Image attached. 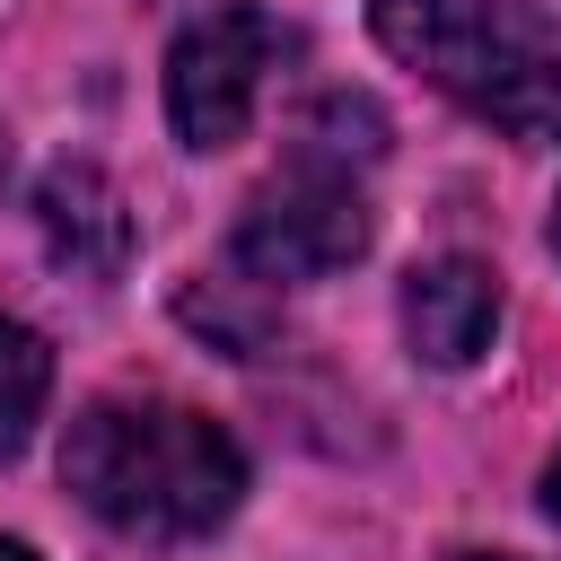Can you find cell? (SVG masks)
<instances>
[{"mask_svg":"<svg viewBox=\"0 0 561 561\" xmlns=\"http://www.w3.org/2000/svg\"><path fill=\"white\" fill-rule=\"evenodd\" d=\"M61 482L79 491L88 517L140 543H184L210 535L245 500V456L237 438L167 394H105L70 421L61 438Z\"/></svg>","mask_w":561,"mask_h":561,"instance_id":"cell-1","label":"cell"},{"mask_svg":"<svg viewBox=\"0 0 561 561\" xmlns=\"http://www.w3.org/2000/svg\"><path fill=\"white\" fill-rule=\"evenodd\" d=\"M368 26L508 140H561V18L535 0H368Z\"/></svg>","mask_w":561,"mask_h":561,"instance_id":"cell-2","label":"cell"},{"mask_svg":"<svg viewBox=\"0 0 561 561\" xmlns=\"http://www.w3.org/2000/svg\"><path fill=\"white\" fill-rule=\"evenodd\" d=\"M289 26L254 0H219L210 18H193L167 53V114H175V140L184 149H228L254 105H263V79L289 61Z\"/></svg>","mask_w":561,"mask_h":561,"instance_id":"cell-3","label":"cell"},{"mask_svg":"<svg viewBox=\"0 0 561 561\" xmlns=\"http://www.w3.org/2000/svg\"><path fill=\"white\" fill-rule=\"evenodd\" d=\"M368 254V202L351 184V167L333 158H289L237 219V272L245 280H324L342 263Z\"/></svg>","mask_w":561,"mask_h":561,"instance_id":"cell-4","label":"cell"},{"mask_svg":"<svg viewBox=\"0 0 561 561\" xmlns=\"http://www.w3.org/2000/svg\"><path fill=\"white\" fill-rule=\"evenodd\" d=\"M403 333L430 368H473L500 333V272L473 254H438L403 280Z\"/></svg>","mask_w":561,"mask_h":561,"instance_id":"cell-5","label":"cell"},{"mask_svg":"<svg viewBox=\"0 0 561 561\" xmlns=\"http://www.w3.org/2000/svg\"><path fill=\"white\" fill-rule=\"evenodd\" d=\"M35 219H44L53 263H70L79 280H114L123 254H131V210L96 167H53L44 193H35Z\"/></svg>","mask_w":561,"mask_h":561,"instance_id":"cell-6","label":"cell"},{"mask_svg":"<svg viewBox=\"0 0 561 561\" xmlns=\"http://www.w3.org/2000/svg\"><path fill=\"white\" fill-rule=\"evenodd\" d=\"M44 394H53V351H44V333L18 324V316H0V456L26 447Z\"/></svg>","mask_w":561,"mask_h":561,"instance_id":"cell-7","label":"cell"},{"mask_svg":"<svg viewBox=\"0 0 561 561\" xmlns=\"http://www.w3.org/2000/svg\"><path fill=\"white\" fill-rule=\"evenodd\" d=\"M298 149H307V158H333V167H368V158L386 149V114H377L368 96H324V105L307 114Z\"/></svg>","mask_w":561,"mask_h":561,"instance_id":"cell-8","label":"cell"},{"mask_svg":"<svg viewBox=\"0 0 561 561\" xmlns=\"http://www.w3.org/2000/svg\"><path fill=\"white\" fill-rule=\"evenodd\" d=\"M543 508L561 517V456H552V473H543Z\"/></svg>","mask_w":561,"mask_h":561,"instance_id":"cell-9","label":"cell"},{"mask_svg":"<svg viewBox=\"0 0 561 561\" xmlns=\"http://www.w3.org/2000/svg\"><path fill=\"white\" fill-rule=\"evenodd\" d=\"M0 561H35V552H26V543H0Z\"/></svg>","mask_w":561,"mask_h":561,"instance_id":"cell-10","label":"cell"},{"mask_svg":"<svg viewBox=\"0 0 561 561\" xmlns=\"http://www.w3.org/2000/svg\"><path fill=\"white\" fill-rule=\"evenodd\" d=\"M456 561H508V552H456Z\"/></svg>","mask_w":561,"mask_h":561,"instance_id":"cell-11","label":"cell"},{"mask_svg":"<svg viewBox=\"0 0 561 561\" xmlns=\"http://www.w3.org/2000/svg\"><path fill=\"white\" fill-rule=\"evenodd\" d=\"M552 245H561V210H552Z\"/></svg>","mask_w":561,"mask_h":561,"instance_id":"cell-12","label":"cell"}]
</instances>
